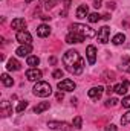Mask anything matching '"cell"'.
Masks as SVG:
<instances>
[{"mask_svg": "<svg viewBox=\"0 0 130 131\" xmlns=\"http://www.w3.org/2000/svg\"><path fill=\"white\" fill-rule=\"evenodd\" d=\"M63 63L66 66V70L72 75H81L84 70V60L77 50H67L63 57Z\"/></svg>", "mask_w": 130, "mask_h": 131, "instance_id": "obj_1", "label": "cell"}, {"mask_svg": "<svg viewBox=\"0 0 130 131\" xmlns=\"http://www.w3.org/2000/svg\"><path fill=\"white\" fill-rule=\"evenodd\" d=\"M69 29H70V32L80 34V35H83L84 38H86V37H87V38H90V37H95V35H97L95 29H92L90 26L81 25V23H73V25H70V26H69Z\"/></svg>", "mask_w": 130, "mask_h": 131, "instance_id": "obj_2", "label": "cell"}, {"mask_svg": "<svg viewBox=\"0 0 130 131\" xmlns=\"http://www.w3.org/2000/svg\"><path fill=\"white\" fill-rule=\"evenodd\" d=\"M34 95L38 96V98H48L51 93H52V87L49 85V82H44V81H38L32 89Z\"/></svg>", "mask_w": 130, "mask_h": 131, "instance_id": "obj_3", "label": "cell"}, {"mask_svg": "<svg viewBox=\"0 0 130 131\" xmlns=\"http://www.w3.org/2000/svg\"><path fill=\"white\" fill-rule=\"evenodd\" d=\"M15 40L20 44H31L32 43V37H31V34L28 32V31H17Z\"/></svg>", "mask_w": 130, "mask_h": 131, "instance_id": "obj_4", "label": "cell"}, {"mask_svg": "<svg viewBox=\"0 0 130 131\" xmlns=\"http://www.w3.org/2000/svg\"><path fill=\"white\" fill-rule=\"evenodd\" d=\"M75 87H77V84L72 81V79H61L60 82H58V90L61 92H73L75 90Z\"/></svg>", "mask_w": 130, "mask_h": 131, "instance_id": "obj_5", "label": "cell"}, {"mask_svg": "<svg viewBox=\"0 0 130 131\" xmlns=\"http://www.w3.org/2000/svg\"><path fill=\"white\" fill-rule=\"evenodd\" d=\"M98 37V41L101 43V44H106V43H109V37H110V28L109 26H103L97 34Z\"/></svg>", "mask_w": 130, "mask_h": 131, "instance_id": "obj_6", "label": "cell"}, {"mask_svg": "<svg viewBox=\"0 0 130 131\" xmlns=\"http://www.w3.org/2000/svg\"><path fill=\"white\" fill-rule=\"evenodd\" d=\"M41 76H43V73H41V70H38L37 67H31L28 72H26V78L29 79V81H40L41 79Z\"/></svg>", "mask_w": 130, "mask_h": 131, "instance_id": "obj_7", "label": "cell"}, {"mask_svg": "<svg viewBox=\"0 0 130 131\" xmlns=\"http://www.w3.org/2000/svg\"><path fill=\"white\" fill-rule=\"evenodd\" d=\"M48 127H49L51 130H54V131H67L69 128H70L69 124H66V122H55V121L48 122Z\"/></svg>", "mask_w": 130, "mask_h": 131, "instance_id": "obj_8", "label": "cell"}, {"mask_svg": "<svg viewBox=\"0 0 130 131\" xmlns=\"http://www.w3.org/2000/svg\"><path fill=\"white\" fill-rule=\"evenodd\" d=\"M103 93H104V89L101 85H98V87H92L87 95H89V98L92 99V101H98V99L103 96Z\"/></svg>", "mask_w": 130, "mask_h": 131, "instance_id": "obj_9", "label": "cell"}, {"mask_svg": "<svg viewBox=\"0 0 130 131\" xmlns=\"http://www.w3.org/2000/svg\"><path fill=\"white\" fill-rule=\"evenodd\" d=\"M83 41H84V37L75 32L67 34V37H66V43H69V44H77V43H83Z\"/></svg>", "mask_w": 130, "mask_h": 131, "instance_id": "obj_10", "label": "cell"}, {"mask_svg": "<svg viewBox=\"0 0 130 131\" xmlns=\"http://www.w3.org/2000/svg\"><path fill=\"white\" fill-rule=\"evenodd\" d=\"M86 55H87V61H89V64H95V61H97V49H95V46H87V49H86Z\"/></svg>", "mask_w": 130, "mask_h": 131, "instance_id": "obj_11", "label": "cell"}, {"mask_svg": "<svg viewBox=\"0 0 130 131\" xmlns=\"http://www.w3.org/2000/svg\"><path fill=\"white\" fill-rule=\"evenodd\" d=\"M12 29H17V31H25L26 28V20L25 18H14L12 23H11Z\"/></svg>", "mask_w": 130, "mask_h": 131, "instance_id": "obj_12", "label": "cell"}, {"mask_svg": "<svg viewBox=\"0 0 130 131\" xmlns=\"http://www.w3.org/2000/svg\"><path fill=\"white\" fill-rule=\"evenodd\" d=\"M31 50H32L31 44H22V46H20V47L15 50V53H17L18 57H29Z\"/></svg>", "mask_w": 130, "mask_h": 131, "instance_id": "obj_13", "label": "cell"}, {"mask_svg": "<svg viewBox=\"0 0 130 131\" xmlns=\"http://www.w3.org/2000/svg\"><path fill=\"white\" fill-rule=\"evenodd\" d=\"M113 92L118 93V95H126V93L129 92V82L124 81V82H121V84H116V85L113 87Z\"/></svg>", "mask_w": 130, "mask_h": 131, "instance_id": "obj_14", "label": "cell"}, {"mask_svg": "<svg viewBox=\"0 0 130 131\" xmlns=\"http://www.w3.org/2000/svg\"><path fill=\"white\" fill-rule=\"evenodd\" d=\"M9 114H12V107L8 101H2V116L8 117Z\"/></svg>", "mask_w": 130, "mask_h": 131, "instance_id": "obj_15", "label": "cell"}, {"mask_svg": "<svg viewBox=\"0 0 130 131\" xmlns=\"http://www.w3.org/2000/svg\"><path fill=\"white\" fill-rule=\"evenodd\" d=\"M49 34H51V28H49L48 25H40V26L37 28V35L41 37V38L49 37Z\"/></svg>", "mask_w": 130, "mask_h": 131, "instance_id": "obj_16", "label": "cell"}, {"mask_svg": "<svg viewBox=\"0 0 130 131\" xmlns=\"http://www.w3.org/2000/svg\"><path fill=\"white\" fill-rule=\"evenodd\" d=\"M6 69H8V70H11V72H12V70H14V72H17V70H20V69H22V64H20L15 58H11V60L6 63Z\"/></svg>", "mask_w": 130, "mask_h": 131, "instance_id": "obj_17", "label": "cell"}, {"mask_svg": "<svg viewBox=\"0 0 130 131\" xmlns=\"http://www.w3.org/2000/svg\"><path fill=\"white\" fill-rule=\"evenodd\" d=\"M77 17H78V18H86V17H89V8H87V5H80V6H78V9H77Z\"/></svg>", "mask_w": 130, "mask_h": 131, "instance_id": "obj_18", "label": "cell"}, {"mask_svg": "<svg viewBox=\"0 0 130 131\" xmlns=\"http://www.w3.org/2000/svg\"><path fill=\"white\" fill-rule=\"evenodd\" d=\"M0 79H2V82H3L5 87H12V84H14V79H12L8 73H2Z\"/></svg>", "mask_w": 130, "mask_h": 131, "instance_id": "obj_19", "label": "cell"}, {"mask_svg": "<svg viewBox=\"0 0 130 131\" xmlns=\"http://www.w3.org/2000/svg\"><path fill=\"white\" fill-rule=\"evenodd\" d=\"M48 108H49V102H40L38 105L34 107V113H35V114H40V113L46 111Z\"/></svg>", "mask_w": 130, "mask_h": 131, "instance_id": "obj_20", "label": "cell"}, {"mask_svg": "<svg viewBox=\"0 0 130 131\" xmlns=\"http://www.w3.org/2000/svg\"><path fill=\"white\" fill-rule=\"evenodd\" d=\"M26 63H28V66H31V67H37V66L40 64V58L35 57V55H29L28 60H26Z\"/></svg>", "mask_w": 130, "mask_h": 131, "instance_id": "obj_21", "label": "cell"}, {"mask_svg": "<svg viewBox=\"0 0 130 131\" xmlns=\"http://www.w3.org/2000/svg\"><path fill=\"white\" fill-rule=\"evenodd\" d=\"M124 41H126V35H124V34H116V35L112 38V43L116 44V46H118V44H123Z\"/></svg>", "mask_w": 130, "mask_h": 131, "instance_id": "obj_22", "label": "cell"}, {"mask_svg": "<svg viewBox=\"0 0 130 131\" xmlns=\"http://www.w3.org/2000/svg\"><path fill=\"white\" fill-rule=\"evenodd\" d=\"M87 18H89V21H90V23H98V21L103 18V15H99L98 12H92V14H89V17H87Z\"/></svg>", "mask_w": 130, "mask_h": 131, "instance_id": "obj_23", "label": "cell"}, {"mask_svg": "<svg viewBox=\"0 0 130 131\" xmlns=\"http://www.w3.org/2000/svg\"><path fill=\"white\" fill-rule=\"evenodd\" d=\"M72 125H73L77 130H80V128L83 127V119H81V116H77V117H73V122H72Z\"/></svg>", "mask_w": 130, "mask_h": 131, "instance_id": "obj_24", "label": "cell"}, {"mask_svg": "<svg viewBox=\"0 0 130 131\" xmlns=\"http://www.w3.org/2000/svg\"><path fill=\"white\" fill-rule=\"evenodd\" d=\"M26 107H28V102H26V101H20L18 105L15 107V111H17V113H22L23 110H26Z\"/></svg>", "mask_w": 130, "mask_h": 131, "instance_id": "obj_25", "label": "cell"}, {"mask_svg": "<svg viewBox=\"0 0 130 131\" xmlns=\"http://www.w3.org/2000/svg\"><path fill=\"white\" fill-rule=\"evenodd\" d=\"M121 124H123V125H129L130 124V111L129 113H126V114H123V117H121Z\"/></svg>", "mask_w": 130, "mask_h": 131, "instance_id": "obj_26", "label": "cell"}, {"mask_svg": "<svg viewBox=\"0 0 130 131\" xmlns=\"http://www.w3.org/2000/svg\"><path fill=\"white\" fill-rule=\"evenodd\" d=\"M60 0H44V8H48V9H51L54 5H57Z\"/></svg>", "mask_w": 130, "mask_h": 131, "instance_id": "obj_27", "label": "cell"}, {"mask_svg": "<svg viewBox=\"0 0 130 131\" xmlns=\"http://www.w3.org/2000/svg\"><path fill=\"white\" fill-rule=\"evenodd\" d=\"M52 78H55V79H60V78H63V70H60V69L54 70V73H52Z\"/></svg>", "mask_w": 130, "mask_h": 131, "instance_id": "obj_28", "label": "cell"}, {"mask_svg": "<svg viewBox=\"0 0 130 131\" xmlns=\"http://www.w3.org/2000/svg\"><path fill=\"white\" fill-rule=\"evenodd\" d=\"M118 102H119V101H118L116 98H112V99H109V101L106 102V105H107V107H115Z\"/></svg>", "mask_w": 130, "mask_h": 131, "instance_id": "obj_29", "label": "cell"}, {"mask_svg": "<svg viewBox=\"0 0 130 131\" xmlns=\"http://www.w3.org/2000/svg\"><path fill=\"white\" fill-rule=\"evenodd\" d=\"M123 107L130 108V96H126V98L123 99Z\"/></svg>", "mask_w": 130, "mask_h": 131, "instance_id": "obj_30", "label": "cell"}, {"mask_svg": "<svg viewBox=\"0 0 130 131\" xmlns=\"http://www.w3.org/2000/svg\"><path fill=\"white\" fill-rule=\"evenodd\" d=\"M106 131H118V127H116V125H113V124H110V125H107V127H106Z\"/></svg>", "mask_w": 130, "mask_h": 131, "instance_id": "obj_31", "label": "cell"}, {"mask_svg": "<svg viewBox=\"0 0 130 131\" xmlns=\"http://www.w3.org/2000/svg\"><path fill=\"white\" fill-rule=\"evenodd\" d=\"M101 5H103V0H94V6H95V8H101Z\"/></svg>", "mask_w": 130, "mask_h": 131, "instance_id": "obj_32", "label": "cell"}, {"mask_svg": "<svg viewBox=\"0 0 130 131\" xmlns=\"http://www.w3.org/2000/svg\"><path fill=\"white\" fill-rule=\"evenodd\" d=\"M57 99H58V101H61V99H63V93H61V92H58V93H57Z\"/></svg>", "mask_w": 130, "mask_h": 131, "instance_id": "obj_33", "label": "cell"}, {"mask_svg": "<svg viewBox=\"0 0 130 131\" xmlns=\"http://www.w3.org/2000/svg\"><path fill=\"white\" fill-rule=\"evenodd\" d=\"M107 6H109V8H112V9H113V8H115V2H109V3H107Z\"/></svg>", "mask_w": 130, "mask_h": 131, "instance_id": "obj_34", "label": "cell"}, {"mask_svg": "<svg viewBox=\"0 0 130 131\" xmlns=\"http://www.w3.org/2000/svg\"><path fill=\"white\" fill-rule=\"evenodd\" d=\"M64 6H66V9L70 6V0H64Z\"/></svg>", "mask_w": 130, "mask_h": 131, "instance_id": "obj_35", "label": "cell"}, {"mask_svg": "<svg viewBox=\"0 0 130 131\" xmlns=\"http://www.w3.org/2000/svg\"><path fill=\"white\" fill-rule=\"evenodd\" d=\"M103 18H104V20H110V14H106V15H103Z\"/></svg>", "mask_w": 130, "mask_h": 131, "instance_id": "obj_36", "label": "cell"}, {"mask_svg": "<svg viewBox=\"0 0 130 131\" xmlns=\"http://www.w3.org/2000/svg\"><path fill=\"white\" fill-rule=\"evenodd\" d=\"M25 2H26V3H31V2H34V0H25Z\"/></svg>", "mask_w": 130, "mask_h": 131, "instance_id": "obj_37", "label": "cell"}, {"mask_svg": "<svg viewBox=\"0 0 130 131\" xmlns=\"http://www.w3.org/2000/svg\"><path fill=\"white\" fill-rule=\"evenodd\" d=\"M129 72H130V67H129Z\"/></svg>", "mask_w": 130, "mask_h": 131, "instance_id": "obj_38", "label": "cell"}]
</instances>
